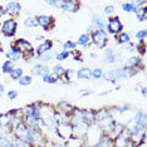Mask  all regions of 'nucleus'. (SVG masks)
I'll list each match as a JSON object with an SVG mask.
<instances>
[{"label": "nucleus", "mask_w": 147, "mask_h": 147, "mask_svg": "<svg viewBox=\"0 0 147 147\" xmlns=\"http://www.w3.org/2000/svg\"><path fill=\"white\" fill-rule=\"evenodd\" d=\"M34 39H35L36 43H42V42H44L47 38H45V36L43 35V34H36V35L34 36Z\"/></svg>", "instance_id": "49530a36"}, {"label": "nucleus", "mask_w": 147, "mask_h": 147, "mask_svg": "<svg viewBox=\"0 0 147 147\" xmlns=\"http://www.w3.org/2000/svg\"><path fill=\"white\" fill-rule=\"evenodd\" d=\"M52 142H53V147H68L65 140H63V138H61V137H58V136L53 137Z\"/></svg>", "instance_id": "4c0bfd02"}, {"label": "nucleus", "mask_w": 147, "mask_h": 147, "mask_svg": "<svg viewBox=\"0 0 147 147\" xmlns=\"http://www.w3.org/2000/svg\"><path fill=\"white\" fill-rule=\"evenodd\" d=\"M121 9L125 13H128V14H135L136 10H137V8L132 4V1H125V3H122V4H121Z\"/></svg>", "instance_id": "473e14b6"}, {"label": "nucleus", "mask_w": 147, "mask_h": 147, "mask_svg": "<svg viewBox=\"0 0 147 147\" xmlns=\"http://www.w3.org/2000/svg\"><path fill=\"white\" fill-rule=\"evenodd\" d=\"M0 53H4V48H3V43L0 42Z\"/></svg>", "instance_id": "5fc2aeb1"}, {"label": "nucleus", "mask_w": 147, "mask_h": 147, "mask_svg": "<svg viewBox=\"0 0 147 147\" xmlns=\"http://www.w3.org/2000/svg\"><path fill=\"white\" fill-rule=\"evenodd\" d=\"M121 54H118L115 49L111 47H106L105 51H103V55H102V62L105 64L112 65V64H117L118 62H121Z\"/></svg>", "instance_id": "1a4fd4ad"}, {"label": "nucleus", "mask_w": 147, "mask_h": 147, "mask_svg": "<svg viewBox=\"0 0 147 147\" xmlns=\"http://www.w3.org/2000/svg\"><path fill=\"white\" fill-rule=\"evenodd\" d=\"M76 44L77 47H82V48H88L91 45V36L86 33H83L78 36V39L76 40Z\"/></svg>", "instance_id": "b1692460"}, {"label": "nucleus", "mask_w": 147, "mask_h": 147, "mask_svg": "<svg viewBox=\"0 0 147 147\" xmlns=\"http://www.w3.org/2000/svg\"><path fill=\"white\" fill-rule=\"evenodd\" d=\"M136 47H137V44L132 40V42H129L128 44L123 45V49H125L126 52H128V53H135L136 52Z\"/></svg>", "instance_id": "37998d69"}, {"label": "nucleus", "mask_w": 147, "mask_h": 147, "mask_svg": "<svg viewBox=\"0 0 147 147\" xmlns=\"http://www.w3.org/2000/svg\"><path fill=\"white\" fill-rule=\"evenodd\" d=\"M18 96H19L18 89H9L8 93H6V98H8L9 101H14V99L18 98Z\"/></svg>", "instance_id": "79ce46f5"}, {"label": "nucleus", "mask_w": 147, "mask_h": 147, "mask_svg": "<svg viewBox=\"0 0 147 147\" xmlns=\"http://www.w3.org/2000/svg\"><path fill=\"white\" fill-rule=\"evenodd\" d=\"M103 76H105V71H103L102 67H94L92 69V78L98 81V79H102Z\"/></svg>", "instance_id": "f704fd0d"}, {"label": "nucleus", "mask_w": 147, "mask_h": 147, "mask_svg": "<svg viewBox=\"0 0 147 147\" xmlns=\"http://www.w3.org/2000/svg\"><path fill=\"white\" fill-rule=\"evenodd\" d=\"M103 13H105V15H107L109 18V16H113L116 13V8L113 4H108V5H105V8H103Z\"/></svg>", "instance_id": "a19ab883"}, {"label": "nucleus", "mask_w": 147, "mask_h": 147, "mask_svg": "<svg viewBox=\"0 0 147 147\" xmlns=\"http://www.w3.org/2000/svg\"><path fill=\"white\" fill-rule=\"evenodd\" d=\"M18 83H19V86H22V87H29L33 83V77L30 74H24L18 81Z\"/></svg>", "instance_id": "c9c22d12"}, {"label": "nucleus", "mask_w": 147, "mask_h": 147, "mask_svg": "<svg viewBox=\"0 0 147 147\" xmlns=\"http://www.w3.org/2000/svg\"><path fill=\"white\" fill-rule=\"evenodd\" d=\"M115 42H116V44L117 45H126V44H128L129 42H132V35H131V33H127V32H121L119 34H117L115 35Z\"/></svg>", "instance_id": "6ab92c4d"}, {"label": "nucleus", "mask_w": 147, "mask_h": 147, "mask_svg": "<svg viewBox=\"0 0 147 147\" xmlns=\"http://www.w3.org/2000/svg\"><path fill=\"white\" fill-rule=\"evenodd\" d=\"M53 48H54V42H53L52 39H45L44 42L39 43V44L35 47V48H34V53H35L36 58H38L39 55H42V54H44V53H48V52L53 51Z\"/></svg>", "instance_id": "ddd939ff"}, {"label": "nucleus", "mask_w": 147, "mask_h": 147, "mask_svg": "<svg viewBox=\"0 0 147 147\" xmlns=\"http://www.w3.org/2000/svg\"><path fill=\"white\" fill-rule=\"evenodd\" d=\"M71 57H73V61H74V62L83 63V58H82V54H81V52H78V51H76V52H72V53H71Z\"/></svg>", "instance_id": "a18cd8bd"}, {"label": "nucleus", "mask_w": 147, "mask_h": 147, "mask_svg": "<svg viewBox=\"0 0 147 147\" xmlns=\"http://www.w3.org/2000/svg\"><path fill=\"white\" fill-rule=\"evenodd\" d=\"M82 3L77 0H62L61 1V10L68 14H74L81 10Z\"/></svg>", "instance_id": "f8f14e48"}, {"label": "nucleus", "mask_w": 147, "mask_h": 147, "mask_svg": "<svg viewBox=\"0 0 147 147\" xmlns=\"http://www.w3.org/2000/svg\"><path fill=\"white\" fill-rule=\"evenodd\" d=\"M117 123V119L115 118V112L112 107H105V108L94 109V121L93 126L97 127L102 135L111 136L115 126Z\"/></svg>", "instance_id": "f257e3e1"}, {"label": "nucleus", "mask_w": 147, "mask_h": 147, "mask_svg": "<svg viewBox=\"0 0 147 147\" xmlns=\"http://www.w3.org/2000/svg\"><path fill=\"white\" fill-rule=\"evenodd\" d=\"M81 112L83 117H84L86 122H88L89 125H93V121H94V109L92 108H81Z\"/></svg>", "instance_id": "a878e982"}, {"label": "nucleus", "mask_w": 147, "mask_h": 147, "mask_svg": "<svg viewBox=\"0 0 147 147\" xmlns=\"http://www.w3.org/2000/svg\"><path fill=\"white\" fill-rule=\"evenodd\" d=\"M73 77H76V69L74 68H65L61 81H62L63 84H72Z\"/></svg>", "instance_id": "412c9836"}, {"label": "nucleus", "mask_w": 147, "mask_h": 147, "mask_svg": "<svg viewBox=\"0 0 147 147\" xmlns=\"http://www.w3.org/2000/svg\"><path fill=\"white\" fill-rule=\"evenodd\" d=\"M129 141H131V138L128 136H126L125 132H123V135L113 138L112 143H113V147H128Z\"/></svg>", "instance_id": "4be33fe9"}, {"label": "nucleus", "mask_w": 147, "mask_h": 147, "mask_svg": "<svg viewBox=\"0 0 147 147\" xmlns=\"http://www.w3.org/2000/svg\"><path fill=\"white\" fill-rule=\"evenodd\" d=\"M14 47L20 51L23 54L25 55H29V54H33L34 53V47H33L32 42L28 40L26 38H18V39H14V42L11 43Z\"/></svg>", "instance_id": "9b49d317"}, {"label": "nucleus", "mask_w": 147, "mask_h": 147, "mask_svg": "<svg viewBox=\"0 0 147 147\" xmlns=\"http://www.w3.org/2000/svg\"><path fill=\"white\" fill-rule=\"evenodd\" d=\"M64 67H63L61 63H57V64H54L51 68V74H53L54 77H57V78L61 81V78H62V76H63V73H64Z\"/></svg>", "instance_id": "c85d7f7f"}, {"label": "nucleus", "mask_w": 147, "mask_h": 147, "mask_svg": "<svg viewBox=\"0 0 147 147\" xmlns=\"http://www.w3.org/2000/svg\"><path fill=\"white\" fill-rule=\"evenodd\" d=\"M92 147H113L112 143V137L108 135H102L99 140L97 141Z\"/></svg>", "instance_id": "5701e85b"}, {"label": "nucleus", "mask_w": 147, "mask_h": 147, "mask_svg": "<svg viewBox=\"0 0 147 147\" xmlns=\"http://www.w3.org/2000/svg\"><path fill=\"white\" fill-rule=\"evenodd\" d=\"M23 25H24L25 29H35L38 28V22H36V18L33 15L25 16L24 20H23Z\"/></svg>", "instance_id": "393cba45"}, {"label": "nucleus", "mask_w": 147, "mask_h": 147, "mask_svg": "<svg viewBox=\"0 0 147 147\" xmlns=\"http://www.w3.org/2000/svg\"><path fill=\"white\" fill-rule=\"evenodd\" d=\"M11 132L15 137H18V138H20L25 142H28L29 145L33 143V129L29 128L23 121H19L16 123L15 127L11 129Z\"/></svg>", "instance_id": "20e7f679"}, {"label": "nucleus", "mask_w": 147, "mask_h": 147, "mask_svg": "<svg viewBox=\"0 0 147 147\" xmlns=\"http://www.w3.org/2000/svg\"><path fill=\"white\" fill-rule=\"evenodd\" d=\"M62 47L64 51H68V52H76L77 51V44L74 40H71V39H68V40H65L64 43H62Z\"/></svg>", "instance_id": "72a5a7b5"}, {"label": "nucleus", "mask_w": 147, "mask_h": 147, "mask_svg": "<svg viewBox=\"0 0 147 147\" xmlns=\"http://www.w3.org/2000/svg\"><path fill=\"white\" fill-rule=\"evenodd\" d=\"M136 18L138 23H145L147 19V6H140L136 10Z\"/></svg>", "instance_id": "cd10ccee"}, {"label": "nucleus", "mask_w": 147, "mask_h": 147, "mask_svg": "<svg viewBox=\"0 0 147 147\" xmlns=\"http://www.w3.org/2000/svg\"><path fill=\"white\" fill-rule=\"evenodd\" d=\"M113 112H115V115H118V116H122L125 115V113L129 112L132 109V107L129 105H119V106H113Z\"/></svg>", "instance_id": "c756f323"}, {"label": "nucleus", "mask_w": 147, "mask_h": 147, "mask_svg": "<svg viewBox=\"0 0 147 147\" xmlns=\"http://www.w3.org/2000/svg\"><path fill=\"white\" fill-rule=\"evenodd\" d=\"M76 78L81 81H89L92 79V68L89 67H82L78 71H76Z\"/></svg>", "instance_id": "aec40b11"}, {"label": "nucleus", "mask_w": 147, "mask_h": 147, "mask_svg": "<svg viewBox=\"0 0 147 147\" xmlns=\"http://www.w3.org/2000/svg\"><path fill=\"white\" fill-rule=\"evenodd\" d=\"M109 35L105 30H94L91 35V44L97 47L98 49H105L108 45Z\"/></svg>", "instance_id": "0eeeda50"}, {"label": "nucleus", "mask_w": 147, "mask_h": 147, "mask_svg": "<svg viewBox=\"0 0 147 147\" xmlns=\"http://www.w3.org/2000/svg\"><path fill=\"white\" fill-rule=\"evenodd\" d=\"M54 113H55L54 106L43 102L42 116H40V128L47 138H53V137L57 136L58 125H57V122H55Z\"/></svg>", "instance_id": "f03ea898"}, {"label": "nucleus", "mask_w": 147, "mask_h": 147, "mask_svg": "<svg viewBox=\"0 0 147 147\" xmlns=\"http://www.w3.org/2000/svg\"><path fill=\"white\" fill-rule=\"evenodd\" d=\"M15 63L14 62H11V61H8L6 59L5 62H3V64H1V73L3 74H10V72L13 71V69L15 68Z\"/></svg>", "instance_id": "2f4dec72"}, {"label": "nucleus", "mask_w": 147, "mask_h": 147, "mask_svg": "<svg viewBox=\"0 0 147 147\" xmlns=\"http://www.w3.org/2000/svg\"><path fill=\"white\" fill-rule=\"evenodd\" d=\"M0 24H1V20H0Z\"/></svg>", "instance_id": "4d7b16f0"}, {"label": "nucleus", "mask_w": 147, "mask_h": 147, "mask_svg": "<svg viewBox=\"0 0 147 147\" xmlns=\"http://www.w3.org/2000/svg\"><path fill=\"white\" fill-rule=\"evenodd\" d=\"M5 10V14L9 16V18H14V19H18L19 15L22 14L23 11V8H22V4L19 1H8L3 5Z\"/></svg>", "instance_id": "9d476101"}, {"label": "nucleus", "mask_w": 147, "mask_h": 147, "mask_svg": "<svg viewBox=\"0 0 147 147\" xmlns=\"http://www.w3.org/2000/svg\"><path fill=\"white\" fill-rule=\"evenodd\" d=\"M5 94V84L4 83H0V98Z\"/></svg>", "instance_id": "de8ad7c7"}, {"label": "nucleus", "mask_w": 147, "mask_h": 147, "mask_svg": "<svg viewBox=\"0 0 147 147\" xmlns=\"http://www.w3.org/2000/svg\"><path fill=\"white\" fill-rule=\"evenodd\" d=\"M18 26H19V23L16 19L8 18L1 22V24H0V32H1V34L5 38L14 39L16 35V32H18Z\"/></svg>", "instance_id": "39448f33"}, {"label": "nucleus", "mask_w": 147, "mask_h": 147, "mask_svg": "<svg viewBox=\"0 0 147 147\" xmlns=\"http://www.w3.org/2000/svg\"><path fill=\"white\" fill-rule=\"evenodd\" d=\"M57 136L61 138L68 141L72 137V126L71 123H64V125H59L58 126V131H57Z\"/></svg>", "instance_id": "a211bd4d"}, {"label": "nucleus", "mask_w": 147, "mask_h": 147, "mask_svg": "<svg viewBox=\"0 0 147 147\" xmlns=\"http://www.w3.org/2000/svg\"><path fill=\"white\" fill-rule=\"evenodd\" d=\"M61 1L62 0H48V1H44V4L48 6H52L54 9H61Z\"/></svg>", "instance_id": "c03bdc74"}, {"label": "nucleus", "mask_w": 147, "mask_h": 147, "mask_svg": "<svg viewBox=\"0 0 147 147\" xmlns=\"http://www.w3.org/2000/svg\"><path fill=\"white\" fill-rule=\"evenodd\" d=\"M5 57L8 61H11V62H19V61H23L24 59V54L19 51L16 47H14L13 44H10V49L8 52H5Z\"/></svg>", "instance_id": "2eb2a0df"}, {"label": "nucleus", "mask_w": 147, "mask_h": 147, "mask_svg": "<svg viewBox=\"0 0 147 147\" xmlns=\"http://www.w3.org/2000/svg\"><path fill=\"white\" fill-rule=\"evenodd\" d=\"M129 77H131V73H129L128 69L125 65H119V67H115V68L105 72V76H103L102 79H105L106 82L112 83V84H116L119 81L127 79Z\"/></svg>", "instance_id": "7ed1b4c3"}, {"label": "nucleus", "mask_w": 147, "mask_h": 147, "mask_svg": "<svg viewBox=\"0 0 147 147\" xmlns=\"http://www.w3.org/2000/svg\"><path fill=\"white\" fill-rule=\"evenodd\" d=\"M91 25L93 26L94 30H105L106 32V28H107V23H106V19L101 15H92V19H91Z\"/></svg>", "instance_id": "f3484780"}, {"label": "nucleus", "mask_w": 147, "mask_h": 147, "mask_svg": "<svg viewBox=\"0 0 147 147\" xmlns=\"http://www.w3.org/2000/svg\"><path fill=\"white\" fill-rule=\"evenodd\" d=\"M81 93H82V96L84 97V96H89L92 92H91V91H88L87 88H83V89H81Z\"/></svg>", "instance_id": "8fccbe9b"}, {"label": "nucleus", "mask_w": 147, "mask_h": 147, "mask_svg": "<svg viewBox=\"0 0 147 147\" xmlns=\"http://www.w3.org/2000/svg\"><path fill=\"white\" fill-rule=\"evenodd\" d=\"M109 91H106V92H102V93H99V96H106V94H108Z\"/></svg>", "instance_id": "6e6d98bb"}, {"label": "nucleus", "mask_w": 147, "mask_h": 147, "mask_svg": "<svg viewBox=\"0 0 147 147\" xmlns=\"http://www.w3.org/2000/svg\"><path fill=\"white\" fill-rule=\"evenodd\" d=\"M55 55H57V53L54 51H51V52H48V53H44V54L39 55L38 59L40 61L42 64H47V63H51L52 61H54Z\"/></svg>", "instance_id": "bb28decb"}, {"label": "nucleus", "mask_w": 147, "mask_h": 147, "mask_svg": "<svg viewBox=\"0 0 147 147\" xmlns=\"http://www.w3.org/2000/svg\"><path fill=\"white\" fill-rule=\"evenodd\" d=\"M6 131H8V129L5 128V126L0 122V135H1V133H4V132H6Z\"/></svg>", "instance_id": "3c124183"}, {"label": "nucleus", "mask_w": 147, "mask_h": 147, "mask_svg": "<svg viewBox=\"0 0 147 147\" xmlns=\"http://www.w3.org/2000/svg\"><path fill=\"white\" fill-rule=\"evenodd\" d=\"M141 94H142V97H146V94H147V88L145 86L141 88Z\"/></svg>", "instance_id": "603ef678"}, {"label": "nucleus", "mask_w": 147, "mask_h": 147, "mask_svg": "<svg viewBox=\"0 0 147 147\" xmlns=\"http://www.w3.org/2000/svg\"><path fill=\"white\" fill-rule=\"evenodd\" d=\"M89 58H92V59H97V58H98V55H97L96 54V53H89Z\"/></svg>", "instance_id": "864d4df0"}, {"label": "nucleus", "mask_w": 147, "mask_h": 147, "mask_svg": "<svg viewBox=\"0 0 147 147\" xmlns=\"http://www.w3.org/2000/svg\"><path fill=\"white\" fill-rule=\"evenodd\" d=\"M93 32H94V29H93V26L92 25H89L88 28H87V30H86V34H88L89 36H91L93 34Z\"/></svg>", "instance_id": "09e8293b"}, {"label": "nucleus", "mask_w": 147, "mask_h": 147, "mask_svg": "<svg viewBox=\"0 0 147 147\" xmlns=\"http://www.w3.org/2000/svg\"><path fill=\"white\" fill-rule=\"evenodd\" d=\"M23 76H24V69H23L22 67H15L10 72V74H9V78H10L11 81H19Z\"/></svg>", "instance_id": "7c9ffc66"}, {"label": "nucleus", "mask_w": 147, "mask_h": 147, "mask_svg": "<svg viewBox=\"0 0 147 147\" xmlns=\"http://www.w3.org/2000/svg\"><path fill=\"white\" fill-rule=\"evenodd\" d=\"M38 26H40L44 32H52L55 28V18L51 14H39L35 16Z\"/></svg>", "instance_id": "6e6552de"}, {"label": "nucleus", "mask_w": 147, "mask_h": 147, "mask_svg": "<svg viewBox=\"0 0 147 147\" xmlns=\"http://www.w3.org/2000/svg\"><path fill=\"white\" fill-rule=\"evenodd\" d=\"M42 81H43V83H47V84H55V83L59 82V79L53 74H47L42 78Z\"/></svg>", "instance_id": "58836bf2"}, {"label": "nucleus", "mask_w": 147, "mask_h": 147, "mask_svg": "<svg viewBox=\"0 0 147 147\" xmlns=\"http://www.w3.org/2000/svg\"><path fill=\"white\" fill-rule=\"evenodd\" d=\"M68 58H71V52L64 51V49H62L61 52H58V53H57V55H55V59H57L58 62L68 61Z\"/></svg>", "instance_id": "e433bc0d"}, {"label": "nucleus", "mask_w": 147, "mask_h": 147, "mask_svg": "<svg viewBox=\"0 0 147 147\" xmlns=\"http://www.w3.org/2000/svg\"><path fill=\"white\" fill-rule=\"evenodd\" d=\"M74 108H76V107L73 106L72 103H69L68 101H59V102L54 106V109H55L57 112L63 113V115H67V116L71 115Z\"/></svg>", "instance_id": "dca6fc26"}, {"label": "nucleus", "mask_w": 147, "mask_h": 147, "mask_svg": "<svg viewBox=\"0 0 147 147\" xmlns=\"http://www.w3.org/2000/svg\"><path fill=\"white\" fill-rule=\"evenodd\" d=\"M47 74H51V68H49L47 64H42V63H36V64L33 65L32 71H30V76L34 78V77H39V78H43Z\"/></svg>", "instance_id": "4468645a"}, {"label": "nucleus", "mask_w": 147, "mask_h": 147, "mask_svg": "<svg viewBox=\"0 0 147 147\" xmlns=\"http://www.w3.org/2000/svg\"><path fill=\"white\" fill-rule=\"evenodd\" d=\"M146 38H147L146 29H140V30L135 34V39H137V42H146Z\"/></svg>", "instance_id": "ea45409f"}, {"label": "nucleus", "mask_w": 147, "mask_h": 147, "mask_svg": "<svg viewBox=\"0 0 147 147\" xmlns=\"http://www.w3.org/2000/svg\"><path fill=\"white\" fill-rule=\"evenodd\" d=\"M106 23H107V28H106V32L108 35H117L119 34L121 32H123L125 26H123V23L121 22L119 16L117 15H113V16H109L108 19H106Z\"/></svg>", "instance_id": "423d86ee"}]
</instances>
